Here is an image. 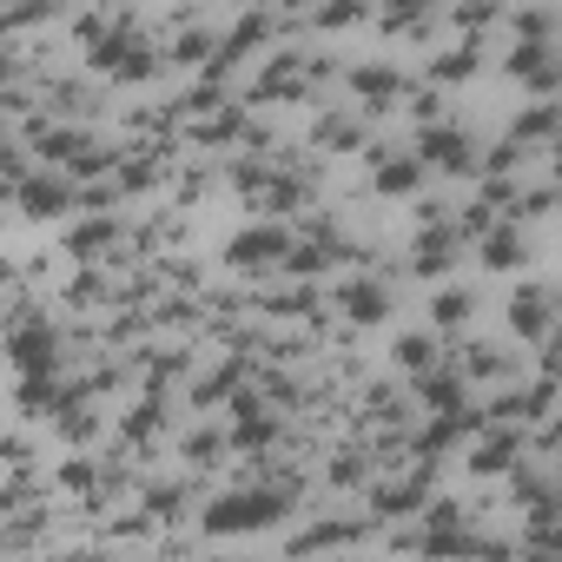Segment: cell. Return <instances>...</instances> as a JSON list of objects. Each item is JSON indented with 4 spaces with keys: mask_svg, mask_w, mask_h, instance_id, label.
<instances>
[{
    "mask_svg": "<svg viewBox=\"0 0 562 562\" xmlns=\"http://www.w3.org/2000/svg\"><path fill=\"white\" fill-rule=\"evenodd\" d=\"M292 516H299V496H292L285 483L245 476L238 490L205 496V509H199V536H258V529H278V522H292Z\"/></svg>",
    "mask_w": 562,
    "mask_h": 562,
    "instance_id": "1",
    "label": "cell"
},
{
    "mask_svg": "<svg viewBox=\"0 0 562 562\" xmlns=\"http://www.w3.org/2000/svg\"><path fill=\"white\" fill-rule=\"evenodd\" d=\"M292 245H299V232H292L285 218H265V225H245L225 258H232V271L265 278V271H285V265H292Z\"/></svg>",
    "mask_w": 562,
    "mask_h": 562,
    "instance_id": "2",
    "label": "cell"
},
{
    "mask_svg": "<svg viewBox=\"0 0 562 562\" xmlns=\"http://www.w3.org/2000/svg\"><path fill=\"white\" fill-rule=\"evenodd\" d=\"M522 457H529V430H522V424H483V430L463 443L470 476H509Z\"/></svg>",
    "mask_w": 562,
    "mask_h": 562,
    "instance_id": "3",
    "label": "cell"
},
{
    "mask_svg": "<svg viewBox=\"0 0 562 562\" xmlns=\"http://www.w3.org/2000/svg\"><path fill=\"white\" fill-rule=\"evenodd\" d=\"M172 424H179V404H172V397H139V404L120 417V443L153 470V457H159V443L172 437Z\"/></svg>",
    "mask_w": 562,
    "mask_h": 562,
    "instance_id": "4",
    "label": "cell"
},
{
    "mask_svg": "<svg viewBox=\"0 0 562 562\" xmlns=\"http://www.w3.org/2000/svg\"><path fill=\"white\" fill-rule=\"evenodd\" d=\"M285 542H292V549H358V542H384V536H378V522H371L364 509H358V516L318 509V516H305Z\"/></svg>",
    "mask_w": 562,
    "mask_h": 562,
    "instance_id": "5",
    "label": "cell"
},
{
    "mask_svg": "<svg viewBox=\"0 0 562 562\" xmlns=\"http://www.w3.org/2000/svg\"><path fill=\"white\" fill-rule=\"evenodd\" d=\"M338 312H345V325H351V331H358V325H384V318L397 312V278L351 271L345 285H338Z\"/></svg>",
    "mask_w": 562,
    "mask_h": 562,
    "instance_id": "6",
    "label": "cell"
},
{
    "mask_svg": "<svg viewBox=\"0 0 562 562\" xmlns=\"http://www.w3.org/2000/svg\"><path fill=\"white\" fill-rule=\"evenodd\" d=\"M417 153H424V166H437V172H483V146H476V133L457 126V120L424 126V133H417Z\"/></svg>",
    "mask_w": 562,
    "mask_h": 562,
    "instance_id": "7",
    "label": "cell"
},
{
    "mask_svg": "<svg viewBox=\"0 0 562 562\" xmlns=\"http://www.w3.org/2000/svg\"><path fill=\"white\" fill-rule=\"evenodd\" d=\"M457 364L470 384H516L522 378V351L503 345V338H463L457 345Z\"/></svg>",
    "mask_w": 562,
    "mask_h": 562,
    "instance_id": "8",
    "label": "cell"
},
{
    "mask_svg": "<svg viewBox=\"0 0 562 562\" xmlns=\"http://www.w3.org/2000/svg\"><path fill=\"white\" fill-rule=\"evenodd\" d=\"M345 80H351V106H364V113H391V106H404V93H411V80H404L391 60H364V67H351Z\"/></svg>",
    "mask_w": 562,
    "mask_h": 562,
    "instance_id": "9",
    "label": "cell"
},
{
    "mask_svg": "<svg viewBox=\"0 0 562 562\" xmlns=\"http://www.w3.org/2000/svg\"><path fill=\"white\" fill-rule=\"evenodd\" d=\"M555 325H562V299H555L549 285H516V292H509V331H516V338L542 345Z\"/></svg>",
    "mask_w": 562,
    "mask_h": 562,
    "instance_id": "10",
    "label": "cell"
},
{
    "mask_svg": "<svg viewBox=\"0 0 562 562\" xmlns=\"http://www.w3.org/2000/svg\"><path fill=\"white\" fill-rule=\"evenodd\" d=\"M463 245H470V238H463V225H457V218L424 225V232H417V245H411V271H417V278H443V271L463 258Z\"/></svg>",
    "mask_w": 562,
    "mask_h": 562,
    "instance_id": "11",
    "label": "cell"
},
{
    "mask_svg": "<svg viewBox=\"0 0 562 562\" xmlns=\"http://www.w3.org/2000/svg\"><path fill=\"white\" fill-rule=\"evenodd\" d=\"M238 450V437H232V424H192L186 437H179V463H192V470H225V457Z\"/></svg>",
    "mask_w": 562,
    "mask_h": 562,
    "instance_id": "12",
    "label": "cell"
},
{
    "mask_svg": "<svg viewBox=\"0 0 562 562\" xmlns=\"http://www.w3.org/2000/svg\"><path fill=\"white\" fill-rule=\"evenodd\" d=\"M312 146L318 153H358L364 146V106H325L312 120Z\"/></svg>",
    "mask_w": 562,
    "mask_h": 562,
    "instance_id": "13",
    "label": "cell"
},
{
    "mask_svg": "<svg viewBox=\"0 0 562 562\" xmlns=\"http://www.w3.org/2000/svg\"><path fill=\"white\" fill-rule=\"evenodd\" d=\"M443 338H450V331H437V325H430V331H404V338H397V351H391V358H397V371L417 384V378H430L437 364H450V358H443Z\"/></svg>",
    "mask_w": 562,
    "mask_h": 562,
    "instance_id": "14",
    "label": "cell"
},
{
    "mask_svg": "<svg viewBox=\"0 0 562 562\" xmlns=\"http://www.w3.org/2000/svg\"><path fill=\"white\" fill-rule=\"evenodd\" d=\"M476 245H483V251H476V258H483V265H490V271H516V265H529V251H536V245H529V232H522V225H490V232H483V238H476Z\"/></svg>",
    "mask_w": 562,
    "mask_h": 562,
    "instance_id": "15",
    "label": "cell"
},
{
    "mask_svg": "<svg viewBox=\"0 0 562 562\" xmlns=\"http://www.w3.org/2000/svg\"><path fill=\"white\" fill-rule=\"evenodd\" d=\"M470 318H476V292H470V285H443V292L430 299V325H437V331H463Z\"/></svg>",
    "mask_w": 562,
    "mask_h": 562,
    "instance_id": "16",
    "label": "cell"
},
{
    "mask_svg": "<svg viewBox=\"0 0 562 562\" xmlns=\"http://www.w3.org/2000/svg\"><path fill=\"white\" fill-rule=\"evenodd\" d=\"M509 139H522V146H555V139H562V106H529V113L509 126Z\"/></svg>",
    "mask_w": 562,
    "mask_h": 562,
    "instance_id": "17",
    "label": "cell"
},
{
    "mask_svg": "<svg viewBox=\"0 0 562 562\" xmlns=\"http://www.w3.org/2000/svg\"><path fill=\"white\" fill-rule=\"evenodd\" d=\"M476 67H483V47H476L470 34H463V47H450V54H437V60H430V74H437V80H470Z\"/></svg>",
    "mask_w": 562,
    "mask_h": 562,
    "instance_id": "18",
    "label": "cell"
},
{
    "mask_svg": "<svg viewBox=\"0 0 562 562\" xmlns=\"http://www.w3.org/2000/svg\"><path fill=\"white\" fill-rule=\"evenodd\" d=\"M404 106H411V120H424V126H437V120H443V93H437V87H417V80H411Z\"/></svg>",
    "mask_w": 562,
    "mask_h": 562,
    "instance_id": "19",
    "label": "cell"
},
{
    "mask_svg": "<svg viewBox=\"0 0 562 562\" xmlns=\"http://www.w3.org/2000/svg\"><path fill=\"white\" fill-rule=\"evenodd\" d=\"M549 166H555V179H562V139H555V146H549Z\"/></svg>",
    "mask_w": 562,
    "mask_h": 562,
    "instance_id": "20",
    "label": "cell"
}]
</instances>
